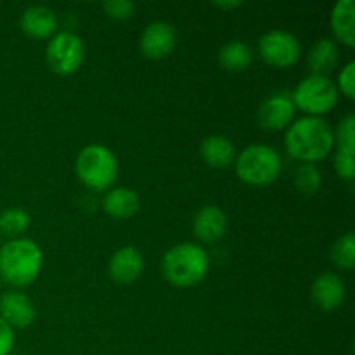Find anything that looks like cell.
Listing matches in <instances>:
<instances>
[{"mask_svg": "<svg viewBox=\"0 0 355 355\" xmlns=\"http://www.w3.org/2000/svg\"><path fill=\"white\" fill-rule=\"evenodd\" d=\"M229 218L225 211L217 205H207L194 215L193 231L200 241L215 243L227 232Z\"/></svg>", "mask_w": 355, "mask_h": 355, "instance_id": "4fadbf2b", "label": "cell"}, {"mask_svg": "<svg viewBox=\"0 0 355 355\" xmlns=\"http://www.w3.org/2000/svg\"><path fill=\"white\" fill-rule=\"evenodd\" d=\"M75 172L83 186L89 189L106 191L118 179L120 163L107 146L89 144L76 156Z\"/></svg>", "mask_w": 355, "mask_h": 355, "instance_id": "5b68a950", "label": "cell"}, {"mask_svg": "<svg viewBox=\"0 0 355 355\" xmlns=\"http://www.w3.org/2000/svg\"><path fill=\"white\" fill-rule=\"evenodd\" d=\"M215 7H220V9H236V7L243 6V2H239V0H217V2H214Z\"/></svg>", "mask_w": 355, "mask_h": 355, "instance_id": "f1b7e54d", "label": "cell"}, {"mask_svg": "<svg viewBox=\"0 0 355 355\" xmlns=\"http://www.w3.org/2000/svg\"><path fill=\"white\" fill-rule=\"evenodd\" d=\"M177 45V31L166 21H155L144 28L139 40L141 52L149 59H163L173 52Z\"/></svg>", "mask_w": 355, "mask_h": 355, "instance_id": "9c48e42d", "label": "cell"}, {"mask_svg": "<svg viewBox=\"0 0 355 355\" xmlns=\"http://www.w3.org/2000/svg\"><path fill=\"white\" fill-rule=\"evenodd\" d=\"M162 269L172 286L191 288L207 277L210 259L203 246L196 243H179L165 253Z\"/></svg>", "mask_w": 355, "mask_h": 355, "instance_id": "3957f363", "label": "cell"}, {"mask_svg": "<svg viewBox=\"0 0 355 355\" xmlns=\"http://www.w3.org/2000/svg\"><path fill=\"white\" fill-rule=\"evenodd\" d=\"M293 182L300 193L315 194L322 184V173L315 163H302L295 168Z\"/></svg>", "mask_w": 355, "mask_h": 355, "instance_id": "7402d4cb", "label": "cell"}, {"mask_svg": "<svg viewBox=\"0 0 355 355\" xmlns=\"http://www.w3.org/2000/svg\"><path fill=\"white\" fill-rule=\"evenodd\" d=\"M293 99L288 94L269 96L259 107V121L267 130H283L290 127L295 118Z\"/></svg>", "mask_w": 355, "mask_h": 355, "instance_id": "8fae6325", "label": "cell"}, {"mask_svg": "<svg viewBox=\"0 0 355 355\" xmlns=\"http://www.w3.org/2000/svg\"><path fill=\"white\" fill-rule=\"evenodd\" d=\"M110 276L120 284H130L141 277L144 270V257L135 246H121L110 259Z\"/></svg>", "mask_w": 355, "mask_h": 355, "instance_id": "5bb4252c", "label": "cell"}, {"mask_svg": "<svg viewBox=\"0 0 355 355\" xmlns=\"http://www.w3.org/2000/svg\"><path fill=\"white\" fill-rule=\"evenodd\" d=\"M335 134V148L345 149V151H355V116L354 113L345 114L340 120Z\"/></svg>", "mask_w": 355, "mask_h": 355, "instance_id": "cb8c5ba5", "label": "cell"}, {"mask_svg": "<svg viewBox=\"0 0 355 355\" xmlns=\"http://www.w3.org/2000/svg\"><path fill=\"white\" fill-rule=\"evenodd\" d=\"M236 173L245 184L255 187L276 182L283 172V158L269 144H250L236 155Z\"/></svg>", "mask_w": 355, "mask_h": 355, "instance_id": "277c9868", "label": "cell"}, {"mask_svg": "<svg viewBox=\"0 0 355 355\" xmlns=\"http://www.w3.org/2000/svg\"><path fill=\"white\" fill-rule=\"evenodd\" d=\"M284 146L288 153L302 163H315L324 159L335 149V134L324 118L305 114L291 121Z\"/></svg>", "mask_w": 355, "mask_h": 355, "instance_id": "6da1fadb", "label": "cell"}, {"mask_svg": "<svg viewBox=\"0 0 355 355\" xmlns=\"http://www.w3.org/2000/svg\"><path fill=\"white\" fill-rule=\"evenodd\" d=\"M16 343V335L14 329L0 318V355H10Z\"/></svg>", "mask_w": 355, "mask_h": 355, "instance_id": "83f0119b", "label": "cell"}, {"mask_svg": "<svg viewBox=\"0 0 355 355\" xmlns=\"http://www.w3.org/2000/svg\"><path fill=\"white\" fill-rule=\"evenodd\" d=\"M312 302L321 311H336L345 302L347 286L342 277L335 272H322L312 283Z\"/></svg>", "mask_w": 355, "mask_h": 355, "instance_id": "7c38bea8", "label": "cell"}, {"mask_svg": "<svg viewBox=\"0 0 355 355\" xmlns=\"http://www.w3.org/2000/svg\"><path fill=\"white\" fill-rule=\"evenodd\" d=\"M259 52L267 64L276 66V68H288L300 59L302 45L290 31L270 30L260 38Z\"/></svg>", "mask_w": 355, "mask_h": 355, "instance_id": "ba28073f", "label": "cell"}, {"mask_svg": "<svg viewBox=\"0 0 355 355\" xmlns=\"http://www.w3.org/2000/svg\"><path fill=\"white\" fill-rule=\"evenodd\" d=\"M218 61L229 71H245L253 61V51L243 40H231L218 52Z\"/></svg>", "mask_w": 355, "mask_h": 355, "instance_id": "ffe728a7", "label": "cell"}, {"mask_svg": "<svg viewBox=\"0 0 355 355\" xmlns=\"http://www.w3.org/2000/svg\"><path fill=\"white\" fill-rule=\"evenodd\" d=\"M31 217L24 208L12 207L0 211V234L7 236L9 239L21 238V234L30 227Z\"/></svg>", "mask_w": 355, "mask_h": 355, "instance_id": "44dd1931", "label": "cell"}, {"mask_svg": "<svg viewBox=\"0 0 355 355\" xmlns=\"http://www.w3.org/2000/svg\"><path fill=\"white\" fill-rule=\"evenodd\" d=\"M0 318L12 329L30 328L37 318V309L23 291H3L0 295Z\"/></svg>", "mask_w": 355, "mask_h": 355, "instance_id": "30bf717a", "label": "cell"}, {"mask_svg": "<svg viewBox=\"0 0 355 355\" xmlns=\"http://www.w3.org/2000/svg\"><path fill=\"white\" fill-rule=\"evenodd\" d=\"M200 155L208 166L222 170L234 163L238 151H236V146L232 144L231 139H227L225 135L214 134L203 139L200 146Z\"/></svg>", "mask_w": 355, "mask_h": 355, "instance_id": "e0dca14e", "label": "cell"}, {"mask_svg": "<svg viewBox=\"0 0 355 355\" xmlns=\"http://www.w3.org/2000/svg\"><path fill=\"white\" fill-rule=\"evenodd\" d=\"M340 59L338 44L333 38H321L312 45L307 55V64L311 75L329 76V73L336 68Z\"/></svg>", "mask_w": 355, "mask_h": 355, "instance_id": "ac0fdd59", "label": "cell"}, {"mask_svg": "<svg viewBox=\"0 0 355 355\" xmlns=\"http://www.w3.org/2000/svg\"><path fill=\"white\" fill-rule=\"evenodd\" d=\"M103 208L110 217L125 220L141 210V198L130 187H113L103 198Z\"/></svg>", "mask_w": 355, "mask_h": 355, "instance_id": "2e32d148", "label": "cell"}, {"mask_svg": "<svg viewBox=\"0 0 355 355\" xmlns=\"http://www.w3.org/2000/svg\"><path fill=\"white\" fill-rule=\"evenodd\" d=\"M103 7L107 16L120 21L128 19L135 10V3L128 2V0H107V2L103 3Z\"/></svg>", "mask_w": 355, "mask_h": 355, "instance_id": "4316f807", "label": "cell"}, {"mask_svg": "<svg viewBox=\"0 0 355 355\" xmlns=\"http://www.w3.org/2000/svg\"><path fill=\"white\" fill-rule=\"evenodd\" d=\"M338 89L329 76L309 75L295 87L293 99L295 107L304 111L307 116H324L338 103Z\"/></svg>", "mask_w": 355, "mask_h": 355, "instance_id": "8992f818", "label": "cell"}, {"mask_svg": "<svg viewBox=\"0 0 355 355\" xmlns=\"http://www.w3.org/2000/svg\"><path fill=\"white\" fill-rule=\"evenodd\" d=\"M331 28L342 44L355 47V3L354 0H338L331 10Z\"/></svg>", "mask_w": 355, "mask_h": 355, "instance_id": "d6986e66", "label": "cell"}, {"mask_svg": "<svg viewBox=\"0 0 355 355\" xmlns=\"http://www.w3.org/2000/svg\"><path fill=\"white\" fill-rule=\"evenodd\" d=\"M336 89L342 92L343 96L354 99L355 97V62L349 61L338 73V82H336Z\"/></svg>", "mask_w": 355, "mask_h": 355, "instance_id": "484cf974", "label": "cell"}, {"mask_svg": "<svg viewBox=\"0 0 355 355\" xmlns=\"http://www.w3.org/2000/svg\"><path fill=\"white\" fill-rule=\"evenodd\" d=\"M17 355H26V354H17Z\"/></svg>", "mask_w": 355, "mask_h": 355, "instance_id": "f546056e", "label": "cell"}, {"mask_svg": "<svg viewBox=\"0 0 355 355\" xmlns=\"http://www.w3.org/2000/svg\"><path fill=\"white\" fill-rule=\"evenodd\" d=\"M19 26L31 38H51L58 33V14L47 6H30L19 17Z\"/></svg>", "mask_w": 355, "mask_h": 355, "instance_id": "9a60e30c", "label": "cell"}, {"mask_svg": "<svg viewBox=\"0 0 355 355\" xmlns=\"http://www.w3.org/2000/svg\"><path fill=\"white\" fill-rule=\"evenodd\" d=\"M45 59L49 68L62 76L73 75L85 59V45L82 37L71 30L58 31L49 38L45 47Z\"/></svg>", "mask_w": 355, "mask_h": 355, "instance_id": "52a82bcc", "label": "cell"}, {"mask_svg": "<svg viewBox=\"0 0 355 355\" xmlns=\"http://www.w3.org/2000/svg\"><path fill=\"white\" fill-rule=\"evenodd\" d=\"M44 267L40 245L30 238H14L0 245V281L14 288L30 286Z\"/></svg>", "mask_w": 355, "mask_h": 355, "instance_id": "7a4b0ae2", "label": "cell"}, {"mask_svg": "<svg viewBox=\"0 0 355 355\" xmlns=\"http://www.w3.org/2000/svg\"><path fill=\"white\" fill-rule=\"evenodd\" d=\"M0 284H2V281H0Z\"/></svg>", "mask_w": 355, "mask_h": 355, "instance_id": "4dcf8cb0", "label": "cell"}, {"mask_svg": "<svg viewBox=\"0 0 355 355\" xmlns=\"http://www.w3.org/2000/svg\"><path fill=\"white\" fill-rule=\"evenodd\" d=\"M355 151H345V149H336L335 153V170L342 179L352 180L355 177Z\"/></svg>", "mask_w": 355, "mask_h": 355, "instance_id": "d4e9b609", "label": "cell"}, {"mask_svg": "<svg viewBox=\"0 0 355 355\" xmlns=\"http://www.w3.org/2000/svg\"><path fill=\"white\" fill-rule=\"evenodd\" d=\"M331 259L340 269L352 270L355 266V234L352 231L340 236L331 248Z\"/></svg>", "mask_w": 355, "mask_h": 355, "instance_id": "603a6c76", "label": "cell"}]
</instances>
